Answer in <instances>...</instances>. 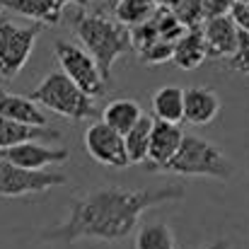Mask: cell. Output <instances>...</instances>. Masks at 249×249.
<instances>
[{
  "label": "cell",
  "mask_w": 249,
  "mask_h": 249,
  "mask_svg": "<svg viewBox=\"0 0 249 249\" xmlns=\"http://www.w3.org/2000/svg\"><path fill=\"white\" fill-rule=\"evenodd\" d=\"M184 186L167 184L150 189L104 186L71 201V213L63 225L41 232L44 242L73 245L78 240H124L131 235L141 215L155 206L184 198Z\"/></svg>",
  "instance_id": "cell-1"
},
{
  "label": "cell",
  "mask_w": 249,
  "mask_h": 249,
  "mask_svg": "<svg viewBox=\"0 0 249 249\" xmlns=\"http://www.w3.org/2000/svg\"><path fill=\"white\" fill-rule=\"evenodd\" d=\"M71 19H73L75 34L80 36L85 51L97 61L104 80H109L114 63L133 49L128 27H124L116 19H109L104 12L87 15L85 7H75V15Z\"/></svg>",
  "instance_id": "cell-2"
},
{
  "label": "cell",
  "mask_w": 249,
  "mask_h": 249,
  "mask_svg": "<svg viewBox=\"0 0 249 249\" xmlns=\"http://www.w3.org/2000/svg\"><path fill=\"white\" fill-rule=\"evenodd\" d=\"M165 172L179 174V177H208L218 181H230L235 174V165L228 160V155L208 143L201 136L184 133V141L177 150V155L169 160Z\"/></svg>",
  "instance_id": "cell-3"
},
{
  "label": "cell",
  "mask_w": 249,
  "mask_h": 249,
  "mask_svg": "<svg viewBox=\"0 0 249 249\" xmlns=\"http://www.w3.org/2000/svg\"><path fill=\"white\" fill-rule=\"evenodd\" d=\"M29 99L73 121H87V119L102 121V111L92 104V97H87L63 71L49 73L39 87L29 92Z\"/></svg>",
  "instance_id": "cell-4"
},
{
  "label": "cell",
  "mask_w": 249,
  "mask_h": 249,
  "mask_svg": "<svg viewBox=\"0 0 249 249\" xmlns=\"http://www.w3.org/2000/svg\"><path fill=\"white\" fill-rule=\"evenodd\" d=\"M41 24H15L7 17H0V78L12 80L27 66Z\"/></svg>",
  "instance_id": "cell-5"
},
{
  "label": "cell",
  "mask_w": 249,
  "mask_h": 249,
  "mask_svg": "<svg viewBox=\"0 0 249 249\" xmlns=\"http://www.w3.org/2000/svg\"><path fill=\"white\" fill-rule=\"evenodd\" d=\"M56 61L61 63V71L83 89L87 97H102L107 89V80L97 66V61L80 46L71 44V41H56L53 46Z\"/></svg>",
  "instance_id": "cell-6"
},
{
  "label": "cell",
  "mask_w": 249,
  "mask_h": 249,
  "mask_svg": "<svg viewBox=\"0 0 249 249\" xmlns=\"http://www.w3.org/2000/svg\"><path fill=\"white\" fill-rule=\"evenodd\" d=\"M68 179L61 172H32L10 165L0 158V198H22L32 194H46L63 186Z\"/></svg>",
  "instance_id": "cell-7"
},
{
  "label": "cell",
  "mask_w": 249,
  "mask_h": 249,
  "mask_svg": "<svg viewBox=\"0 0 249 249\" xmlns=\"http://www.w3.org/2000/svg\"><path fill=\"white\" fill-rule=\"evenodd\" d=\"M85 148L94 162L111 169H124L128 167V155H126V143L119 131L107 126L104 121H94L85 131Z\"/></svg>",
  "instance_id": "cell-8"
},
{
  "label": "cell",
  "mask_w": 249,
  "mask_h": 249,
  "mask_svg": "<svg viewBox=\"0 0 249 249\" xmlns=\"http://www.w3.org/2000/svg\"><path fill=\"white\" fill-rule=\"evenodd\" d=\"M0 158L10 165H17L22 169H32V172H44L51 165H63L71 160V150L68 148H49L41 145L39 141L34 143H22L7 150H0Z\"/></svg>",
  "instance_id": "cell-9"
},
{
  "label": "cell",
  "mask_w": 249,
  "mask_h": 249,
  "mask_svg": "<svg viewBox=\"0 0 249 249\" xmlns=\"http://www.w3.org/2000/svg\"><path fill=\"white\" fill-rule=\"evenodd\" d=\"M2 10H12L34 19L41 27H56L63 19L66 7H87L89 0H0Z\"/></svg>",
  "instance_id": "cell-10"
},
{
  "label": "cell",
  "mask_w": 249,
  "mask_h": 249,
  "mask_svg": "<svg viewBox=\"0 0 249 249\" xmlns=\"http://www.w3.org/2000/svg\"><path fill=\"white\" fill-rule=\"evenodd\" d=\"M184 141V131L177 124H167V121H158L153 124V133H150V150H148V169H158L165 172L169 160L177 155L179 145Z\"/></svg>",
  "instance_id": "cell-11"
},
{
  "label": "cell",
  "mask_w": 249,
  "mask_h": 249,
  "mask_svg": "<svg viewBox=\"0 0 249 249\" xmlns=\"http://www.w3.org/2000/svg\"><path fill=\"white\" fill-rule=\"evenodd\" d=\"M203 39H206V49L211 58H230L237 51V41H240V29L232 22V17H215V19H206L201 24Z\"/></svg>",
  "instance_id": "cell-12"
},
{
  "label": "cell",
  "mask_w": 249,
  "mask_h": 249,
  "mask_svg": "<svg viewBox=\"0 0 249 249\" xmlns=\"http://www.w3.org/2000/svg\"><path fill=\"white\" fill-rule=\"evenodd\" d=\"M220 111V99L211 87L184 89V121L191 126H208Z\"/></svg>",
  "instance_id": "cell-13"
},
{
  "label": "cell",
  "mask_w": 249,
  "mask_h": 249,
  "mask_svg": "<svg viewBox=\"0 0 249 249\" xmlns=\"http://www.w3.org/2000/svg\"><path fill=\"white\" fill-rule=\"evenodd\" d=\"M56 141L61 138V133L56 128L49 126H29V124H19V121H10L0 116V150L22 145V143H34V141Z\"/></svg>",
  "instance_id": "cell-14"
},
{
  "label": "cell",
  "mask_w": 249,
  "mask_h": 249,
  "mask_svg": "<svg viewBox=\"0 0 249 249\" xmlns=\"http://www.w3.org/2000/svg\"><path fill=\"white\" fill-rule=\"evenodd\" d=\"M0 116L10 119V121L29 124V126H46V116L41 114V109L34 99L12 94L2 87H0Z\"/></svg>",
  "instance_id": "cell-15"
},
{
  "label": "cell",
  "mask_w": 249,
  "mask_h": 249,
  "mask_svg": "<svg viewBox=\"0 0 249 249\" xmlns=\"http://www.w3.org/2000/svg\"><path fill=\"white\" fill-rule=\"evenodd\" d=\"M208 58V49H206V39L201 27L196 29H186V34L174 44V53H172V63L181 71H194L198 68L203 61Z\"/></svg>",
  "instance_id": "cell-16"
},
{
  "label": "cell",
  "mask_w": 249,
  "mask_h": 249,
  "mask_svg": "<svg viewBox=\"0 0 249 249\" xmlns=\"http://www.w3.org/2000/svg\"><path fill=\"white\" fill-rule=\"evenodd\" d=\"M153 119L167 124H181L184 121V89L177 85H165L158 92H153Z\"/></svg>",
  "instance_id": "cell-17"
},
{
  "label": "cell",
  "mask_w": 249,
  "mask_h": 249,
  "mask_svg": "<svg viewBox=\"0 0 249 249\" xmlns=\"http://www.w3.org/2000/svg\"><path fill=\"white\" fill-rule=\"evenodd\" d=\"M141 119H143V109L133 99H114L102 109V121L114 131H119L121 136H126Z\"/></svg>",
  "instance_id": "cell-18"
},
{
  "label": "cell",
  "mask_w": 249,
  "mask_h": 249,
  "mask_svg": "<svg viewBox=\"0 0 249 249\" xmlns=\"http://www.w3.org/2000/svg\"><path fill=\"white\" fill-rule=\"evenodd\" d=\"M107 10L116 15V22L124 27H138L153 19L158 5L155 0H107Z\"/></svg>",
  "instance_id": "cell-19"
},
{
  "label": "cell",
  "mask_w": 249,
  "mask_h": 249,
  "mask_svg": "<svg viewBox=\"0 0 249 249\" xmlns=\"http://www.w3.org/2000/svg\"><path fill=\"white\" fill-rule=\"evenodd\" d=\"M153 124H155V119L143 114V119H141V121H138L126 136H124L126 155H128V162H131V165H138V162H145V160H148Z\"/></svg>",
  "instance_id": "cell-20"
},
{
  "label": "cell",
  "mask_w": 249,
  "mask_h": 249,
  "mask_svg": "<svg viewBox=\"0 0 249 249\" xmlns=\"http://www.w3.org/2000/svg\"><path fill=\"white\" fill-rule=\"evenodd\" d=\"M136 249H177L167 223H145L136 235Z\"/></svg>",
  "instance_id": "cell-21"
},
{
  "label": "cell",
  "mask_w": 249,
  "mask_h": 249,
  "mask_svg": "<svg viewBox=\"0 0 249 249\" xmlns=\"http://www.w3.org/2000/svg\"><path fill=\"white\" fill-rule=\"evenodd\" d=\"M172 12L177 15V19L186 29H196V27H201L206 22V17H203V2L201 0H177V5H174Z\"/></svg>",
  "instance_id": "cell-22"
},
{
  "label": "cell",
  "mask_w": 249,
  "mask_h": 249,
  "mask_svg": "<svg viewBox=\"0 0 249 249\" xmlns=\"http://www.w3.org/2000/svg\"><path fill=\"white\" fill-rule=\"evenodd\" d=\"M172 53H174V44L165 41V39H158L155 44H150V46L138 51V56H141V61L145 66H162L167 61H172Z\"/></svg>",
  "instance_id": "cell-23"
},
{
  "label": "cell",
  "mask_w": 249,
  "mask_h": 249,
  "mask_svg": "<svg viewBox=\"0 0 249 249\" xmlns=\"http://www.w3.org/2000/svg\"><path fill=\"white\" fill-rule=\"evenodd\" d=\"M228 68L235 73L249 75V34L240 32V41H237V51L228 58Z\"/></svg>",
  "instance_id": "cell-24"
},
{
  "label": "cell",
  "mask_w": 249,
  "mask_h": 249,
  "mask_svg": "<svg viewBox=\"0 0 249 249\" xmlns=\"http://www.w3.org/2000/svg\"><path fill=\"white\" fill-rule=\"evenodd\" d=\"M203 2V17L215 19V17H230L235 2L232 0H201Z\"/></svg>",
  "instance_id": "cell-25"
},
{
  "label": "cell",
  "mask_w": 249,
  "mask_h": 249,
  "mask_svg": "<svg viewBox=\"0 0 249 249\" xmlns=\"http://www.w3.org/2000/svg\"><path fill=\"white\" fill-rule=\"evenodd\" d=\"M230 17H232V22L237 24L240 32H247L249 34V2H235Z\"/></svg>",
  "instance_id": "cell-26"
},
{
  "label": "cell",
  "mask_w": 249,
  "mask_h": 249,
  "mask_svg": "<svg viewBox=\"0 0 249 249\" xmlns=\"http://www.w3.org/2000/svg\"><path fill=\"white\" fill-rule=\"evenodd\" d=\"M198 249H230V242L228 240H215V242H211V245L198 247Z\"/></svg>",
  "instance_id": "cell-27"
},
{
  "label": "cell",
  "mask_w": 249,
  "mask_h": 249,
  "mask_svg": "<svg viewBox=\"0 0 249 249\" xmlns=\"http://www.w3.org/2000/svg\"><path fill=\"white\" fill-rule=\"evenodd\" d=\"M232 2H249V0H232Z\"/></svg>",
  "instance_id": "cell-28"
},
{
  "label": "cell",
  "mask_w": 249,
  "mask_h": 249,
  "mask_svg": "<svg viewBox=\"0 0 249 249\" xmlns=\"http://www.w3.org/2000/svg\"><path fill=\"white\" fill-rule=\"evenodd\" d=\"M0 12H2V2H0ZM0 17H2V15H0Z\"/></svg>",
  "instance_id": "cell-29"
}]
</instances>
